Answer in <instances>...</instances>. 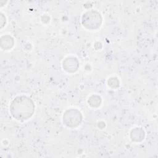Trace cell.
<instances>
[{"instance_id":"obj_1","label":"cell","mask_w":158,"mask_h":158,"mask_svg":"<svg viewBox=\"0 0 158 158\" xmlns=\"http://www.w3.org/2000/svg\"><path fill=\"white\" fill-rule=\"evenodd\" d=\"M33 101L26 96H19L15 98L10 106L12 115L16 119L23 120L30 117L34 112Z\"/></svg>"},{"instance_id":"obj_4","label":"cell","mask_w":158,"mask_h":158,"mask_svg":"<svg viewBox=\"0 0 158 158\" xmlns=\"http://www.w3.org/2000/svg\"><path fill=\"white\" fill-rule=\"evenodd\" d=\"M13 39L9 36H3L1 39V45L4 49H8L13 46Z\"/></svg>"},{"instance_id":"obj_2","label":"cell","mask_w":158,"mask_h":158,"mask_svg":"<svg viewBox=\"0 0 158 158\" xmlns=\"http://www.w3.org/2000/svg\"><path fill=\"white\" fill-rule=\"evenodd\" d=\"M82 23L88 29L97 28L101 23V15L96 11L88 12L83 16Z\"/></svg>"},{"instance_id":"obj_3","label":"cell","mask_w":158,"mask_h":158,"mask_svg":"<svg viewBox=\"0 0 158 158\" xmlns=\"http://www.w3.org/2000/svg\"><path fill=\"white\" fill-rule=\"evenodd\" d=\"M81 120V114L77 110H67L64 115V122L68 127H75L80 124Z\"/></svg>"}]
</instances>
